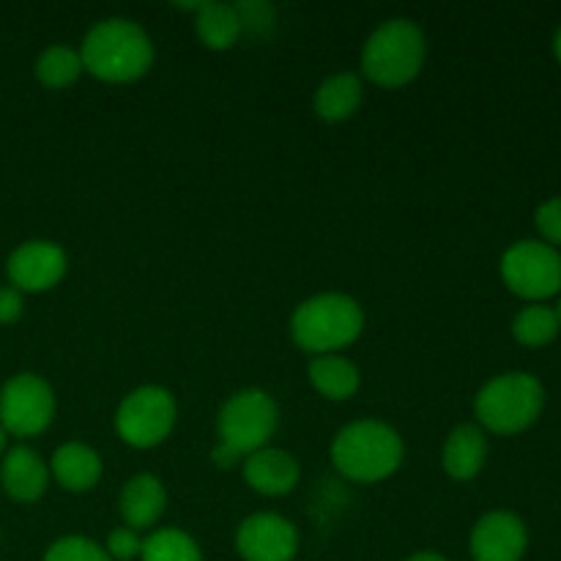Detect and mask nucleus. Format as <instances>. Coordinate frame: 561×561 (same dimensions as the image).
I'll use <instances>...</instances> for the list:
<instances>
[{
	"mask_svg": "<svg viewBox=\"0 0 561 561\" xmlns=\"http://www.w3.org/2000/svg\"><path fill=\"white\" fill-rule=\"evenodd\" d=\"M82 69L91 71L102 82H135L151 69L153 44L151 36L137 22L124 16H110L96 22L85 33L80 47Z\"/></svg>",
	"mask_w": 561,
	"mask_h": 561,
	"instance_id": "1",
	"label": "nucleus"
},
{
	"mask_svg": "<svg viewBox=\"0 0 561 561\" xmlns=\"http://www.w3.org/2000/svg\"><path fill=\"white\" fill-rule=\"evenodd\" d=\"M403 438L394 427L378 420H359L345 425L332 442V463L345 480L373 485L394 471L403 463Z\"/></svg>",
	"mask_w": 561,
	"mask_h": 561,
	"instance_id": "2",
	"label": "nucleus"
},
{
	"mask_svg": "<svg viewBox=\"0 0 561 561\" xmlns=\"http://www.w3.org/2000/svg\"><path fill=\"white\" fill-rule=\"evenodd\" d=\"M365 310L345 294H318L301 301L290 316V337L312 356L337 354L359 340Z\"/></svg>",
	"mask_w": 561,
	"mask_h": 561,
	"instance_id": "3",
	"label": "nucleus"
},
{
	"mask_svg": "<svg viewBox=\"0 0 561 561\" xmlns=\"http://www.w3.org/2000/svg\"><path fill=\"white\" fill-rule=\"evenodd\" d=\"M427 58L425 33L405 16L381 22L362 47V71L381 88H403L422 71Z\"/></svg>",
	"mask_w": 561,
	"mask_h": 561,
	"instance_id": "4",
	"label": "nucleus"
},
{
	"mask_svg": "<svg viewBox=\"0 0 561 561\" xmlns=\"http://www.w3.org/2000/svg\"><path fill=\"white\" fill-rule=\"evenodd\" d=\"M546 405V387L531 373H502L477 392L474 414L485 431L515 436L535 425Z\"/></svg>",
	"mask_w": 561,
	"mask_h": 561,
	"instance_id": "5",
	"label": "nucleus"
},
{
	"mask_svg": "<svg viewBox=\"0 0 561 561\" xmlns=\"http://www.w3.org/2000/svg\"><path fill=\"white\" fill-rule=\"evenodd\" d=\"M279 425V409L263 389H241L230 394L217 416L219 444L233 449L239 458L268 447Z\"/></svg>",
	"mask_w": 561,
	"mask_h": 561,
	"instance_id": "6",
	"label": "nucleus"
},
{
	"mask_svg": "<svg viewBox=\"0 0 561 561\" xmlns=\"http://www.w3.org/2000/svg\"><path fill=\"white\" fill-rule=\"evenodd\" d=\"M175 416L179 409L173 394L157 383H146L121 400L115 411V433L129 447L153 449L173 433Z\"/></svg>",
	"mask_w": 561,
	"mask_h": 561,
	"instance_id": "7",
	"label": "nucleus"
},
{
	"mask_svg": "<svg viewBox=\"0 0 561 561\" xmlns=\"http://www.w3.org/2000/svg\"><path fill=\"white\" fill-rule=\"evenodd\" d=\"M502 279L515 296L542 301L561 290V255L546 241H515L502 255Z\"/></svg>",
	"mask_w": 561,
	"mask_h": 561,
	"instance_id": "8",
	"label": "nucleus"
},
{
	"mask_svg": "<svg viewBox=\"0 0 561 561\" xmlns=\"http://www.w3.org/2000/svg\"><path fill=\"white\" fill-rule=\"evenodd\" d=\"M55 420V392L36 373H16L0 387V427L9 436L33 438Z\"/></svg>",
	"mask_w": 561,
	"mask_h": 561,
	"instance_id": "9",
	"label": "nucleus"
},
{
	"mask_svg": "<svg viewBox=\"0 0 561 561\" xmlns=\"http://www.w3.org/2000/svg\"><path fill=\"white\" fill-rule=\"evenodd\" d=\"M66 268H69V257H66L64 247L44 239L25 241L5 261L11 288H16L20 294L53 290L66 277Z\"/></svg>",
	"mask_w": 561,
	"mask_h": 561,
	"instance_id": "10",
	"label": "nucleus"
},
{
	"mask_svg": "<svg viewBox=\"0 0 561 561\" xmlns=\"http://www.w3.org/2000/svg\"><path fill=\"white\" fill-rule=\"evenodd\" d=\"M236 551L244 561H294L299 553V531L277 513H255L241 520Z\"/></svg>",
	"mask_w": 561,
	"mask_h": 561,
	"instance_id": "11",
	"label": "nucleus"
},
{
	"mask_svg": "<svg viewBox=\"0 0 561 561\" xmlns=\"http://www.w3.org/2000/svg\"><path fill=\"white\" fill-rule=\"evenodd\" d=\"M529 548V529L524 520L507 510H496L477 520L469 537L474 561H520Z\"/></svg>",
	"mask_w": 561,
	"mask_h": 561,
	"instance_id": "12",
	"label": "nucleus"
},
{
	"mask_svg": "<svg viewBox=\"0 0 561 561\" xmlns=\"http://www.w3.org/2000/svg\"><path fill=\"white\" fill-rule=\"evenodd\" d=\"M0 485L5 496L20 504H33L44 496L49 485V466L31 447L5 449L0 460Z\"/></svg>",
	"mask_w": 561,
	"mask_h": 561,
	"instance_id": "13",
	"label": "nucleus"
},
{
	"mask_svg": "<svg viewBox=\"0 0 561 561\" xmlns=\"http://www.w3.org/2000/svg\"><path fill=\"white\" fill-rule=\"evenodd\" d=\"M247 485L261 496H285L299 485V460L285 449L263 447L241 460Z\"/></svg>",
	"mask_w": 561,
	"mask_h": 561,
	"instance_id": "14",
	"label": "nucleus"
},
{
	"mask_svg": "<svg viewBox=\"0 0 561 561\" xmlns=\"http://www.w3.org/2000/svg\"><path fill=\"white\" fill-rule=\"evenodd\" d=\"M121 518L129 529L142 531L159 524L168 510V491L164 482L153 474H137L124 485L118 499Z\"/></svg>",
	"mask_w": 561,
	"mask_h": 561,
	"instance_id": "15",
	"label": "nucleus"
},
{
	"mask_svg": "<svg viewBox=\"0 0 561 561\" xmlns=\"http://www.w3.org/2000/svg\"><path fill=\"white\" fill-rule=\"evenodd\" d=\"M49 477L71 493H85L102 480V458L93 447L82 442L60 444L49 460Z\"/></svg>",
	"mask_w": 561,
	"mask_h": 561,
	"instance_id": "16",
	"label": "nucleus"
},
{
	"mask_svg": "<svg viewBox=\"0 0 561 561\" xmlns=\"http://www.w3.org/2000/svg\"><path fill=\"white\" fill-rule=\"evenodd\" d=\"M488 438L477 425H458L447 436L442 449V466L455 482H469L485 469Z\"/></svg>",
	"mask_w": 561,
	"mask_h": 561,
	"instance_id": "17",
	"label": "nucleus"
},
{
	"mask_svg": "<svg viewBox=\"0 0 561 561\" xmlns=\"http://www.w3.org/2000/svg\"><path fill=\"white\" fill-rule=\"evenodd\" d=\"M362 96H365L362 77L354 75V71H337V75L327 77V80L316 88L312 107H316V115L321 121L337 124V121L351 118V115L359 110Z\"/></svg>",
	"mask_w": 561,
	"mask_h": 561,
	"instance_id": "18",
	"label": "nucleus"
},
{
	"mask_svg": "<svg viewBox=\"0 0 561 561\" xmlns=\"http://www.w3.org/2000/svg\"><path fill=\"white\" fill-rule=\"evenodd\" d=\"M312 389L327 400H348L359 392L362 376L351 359L340 354L312 356L310 367H307Z\"/></svg>",
	"mask_w": 561,
	"mask_h": 561,
	"instance_id": "19",
	"label": "nucleus"
},
{
	"mask_svg": "<svg viewBox=\"0 0 561 561\" xmlns=\"http://www.w3.org/2000/svg\"><path fill=\"white\" fill-rule=\"evenodd\" d=\"M195 31L197 38L206 44L208 49L236 47L244 31H241V20L236 14L233 3H201L195 11Z\"/></svg>",
	"mask_w": 561,
	"mask_h": 561,
	"instance_id": "20",
	"label": "nucleus"
},
{
	"mask_svg": "<svg viewBox=\"0 0 561 561\" xmlns=\"http://www.w3.org/2000/svg\"><path fill=\"white\" fill-rule=\"evenodd\" d=\"M33 71H36V80L42 82L44 88L60 91V88L75 85L85 69H82L80 49L66 47V44H49V47L36 58Z\"/></svg>",
	"mask_w": 561,
	"mask_h": 561,
	"instance_id": "21",
	"label": "nucleus"
},
{
	"mask_svg": "<svg viewBox=\"0 0 561 561\" xmlns=\"http://www.w3.org/2000/svg\"><path fill=\"white\" fill-rule=\"evenodd\" d=\"M561 332L559 316L553 307L548 305H529L515 316L513 321V337L526 348H542V345L553 343Z\"/></svg>",
	"mask_w": 561,
	"mask_h": 561,
	"instance_id": "22",
	"label": "nucleus"
},
{
	"mask_svg": "<svg viewBox=\"0 0 561 561\" xmlns=\"http://www.w3.org/2000/svg\"><path fill=\"white\" fill-rule=\"evenodd\" d=\"M140 561H203V553L186 531L157 529L142 540Z\"/></svg>",
	"mask_w": 561,
	"mask_h": 561,
	"instance_id": "23",
	"label": "nucleus"
},
{
	"mask_svg": "<svg viewBox=\"0 0 561 561\" xmlns=\"http://www.w3.org/2000/svg\"><path fill=\"white\" fill-rule=\"evenodd\" d=\"M44 561H113L104 551V546L88 540V537L69 535L55 540L44 553Z\"/></svg>",
	"mask_w": 561,
	"mask_h": 561,
	"instance_id": "24",
	"label": "nucleus"
},
{
	"mask_svg": "<svg viewBox=\"0 0 561 561\" xmlns=\"http://www.w3.org/2000/svg\"><path fill=\"white\" fill-rule=\"evenodd\" d=\"M236 14L241 20V31L255 33V36H266L274 27V5L263 3V0H247V3H233Z\"/></svg>",
	"mask_w": 561,
	"mask_h": 561,
	"instance_id": "25",
	"label": "nucleus"
},
{
	"mask_svg": "<svg viewBox=\"0 0 561 561\" xmlns=\"http://www.w3.org/2000/svg\"><path fill=\"white\" fill-rule=\"evenodd\" d=\"M104 551L113 561H131V559H140L142 551V537L137 535L135 529L129 526H118L107 535V542H104Z\"/></svg>",
	"mask_w": 561,
	"mask_h": 561,
	"instance_id": "26",
	"label": "nucleus"
},
{
	"mask_svg": "<svg viewBox=\"0 0 561 561\" xmlns=\"http://www.w3.org/2000/svg\"><path fill=\"white\" fill-rule=\"evenodd\" d=\"M535 225L546 244L561 247V197H551L537 206Z\"/></svg>",
	"mask_w": 561,
	"mask_h": 561,
	"instance_id": "27",
	"label": "nucleus"
},
{
	"mask_svg": "<svg viewBox=\"0 0 561 561\" xmlns=\"http://www.w3.org/2000/svg\"><path fill=\"white\" fill-rule=\"evenodd\" d=\"M22 307H25V301H22L20 290L11 288V285H3V288H0V323L9 327V323L20 321Z\"/></svg>",
	"mask_w": 561,
	"mask_h": 561,
	"instance_id": "28",
	"label": "nucleus"
},
{
	"mask_svg": "<svg viewBox=\"0 0 561 561\" xmlns=\"http://www.w3.org/2000/svg\"><path fill=\"white\" fill-rule=\"evenodd\" d=\"M211 460H214V466H219V469H233V466L241 463V460H244V458H239V455H236L233 449H228V447H222V444H217V447H214V453H211Z\"/></svg>",
	"mask_w": 561,
	"mask_h": 561,
	"instance_id": "29",
	"label": "nucleus"
},
{
	"mask_svg": "<svg viewBox=\"0 0 561 561\" xmlns=\"http://www.w3.org/2000/svg\"><path fill=\"white\" fill-rule=\"evenodd\" d=\"M405 561H449L444 559L442 553H433V551H422V553H414V557H409Z\"/></svg>",
	"mask_w": 561,
	"mask_h": 561,
	"instance_id": "30",
	"label": "nucleus"
},
{
	"mask_svg": "<svg viewBox=\"0 0 561 561\" xmlns=\"http://www.w3.org/2000/svg\"><path fill=\"white\" fill-rule=\"evenodd\" d=\"M553 53H557V58L561 64V27L557 31V36H553Z\"/></svg>",
	"mask_w": 561,
	"mask_h": 561,
	"instance_id": "31",
	"label": "nucleus"
},
{
	"mask_svg": "<svg viewBox=\"0 0 561 561\" xmlns=\"http://www.w3.org/2000/svg\"><path fill=\"white\" fill-rule=\"evenodd\" d=\"M5 444H9V433H5L3 427H0V458H3V455H5Z\"/></svg>",
	"mask_w": 561,
	"mask_h": 561,
	"instance_id": "32",
	"label": "nucleus"
},
{
	"mask_svg": "<svg viewBox=\"0 0 561 561\" xmlns=\"http://www.w3.org/2000/svg\"><path fill=\"white\" fill-rule=\"evenodd\" d=\"M557 316H559V323H561V299H559V307H557Z\"/></svg>",
	"mask_w": 561,
	"mask_h": 561,
	"instance_id": "33",
	"label": "nucleus"
}]
</instances>
